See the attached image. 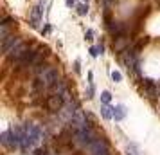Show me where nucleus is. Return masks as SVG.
Wrapping results in <instances>:
<instances>
[{
  "instance_id": "obj_10",
  "label": "nucleus",
  "mask_w": 160,
  "mask_h": 155,
  "mask_svg": "<svg viewBox=\"0 0 160 155\" xmlns=\"http://www.w3.org/2000/svg\"><path fill=\"white\" fill-rule=\"evenodd\" d=\"M124 116H126V108H124L122 105L113 108V117H115V119H122Z\"/></svg>"
},
{
  "instance_id": "obj_14",
  "label": "nucleus",
  "mask_w": 160,
  "mask_h": 155,
  "mask_svg": "<svg viewBox=\"0 0 160 155\" xmlns=\"http://www.w3.org/2000/svg\"><path fill=\"white\" fill-rule=\"evenodd\" d=\"M34 155H45V151H43V150H36Z\"/></svg>"
},
{
  "instance_id": "obj_13",
  "label": "nucleus",
  "mask_w": 160,
  "mask_h": 155,
  "mask_svg": "<svg viewBox=\"0 0 160 155\" xmlns=\"http://www.w3.org/2000/svg\"><path fill=\"white\" fill-rule=\"evenodd\" d=\"M101 99H103L104 103H110V99H111V94H110V92H103V94H101Z\"/></svg>"
},
{
  "instance_id": "obj_8",
  "label": "nucleus",
  "mask_w": 160,
  "mask_h": 155,
  "mask_svg": "<svg viewBox=\"0 0 160 155\" xmlns=\"http://www.w3.org/2000/svg\"><path fill=\"white\" fill-rule=\"evenodd\" d=\"M108 29H110V33H111L113 36H119V34L122 33V27H121V24H117V22H111V24H108Z\"/></svg>"
},
{
  "instance_id": "obj_7",
  "label": "nucleus",
  "mask_w": 160,
  "mask_h": 155,
  "mask_svg": "<svg viewBox=\"0 0 160 155\" xmlns=\"http://www.w3.org/2000/svg\"><path fill=\"white\" fill-rule=\"evenodd\" d=\"M126 45H128V40H126L124 36H119V38H117V41L113 43V51H117V52H124Z\"/></svg>"
},
{
  "instance_id": "obj_3",
  "label": "nucleus",
  "mask_w": 160,
  "mask_h": 155,
  "mask_svg": "<svg viewBox=\"0 0 160 155\" xmlns=\"http://www.w3.org/2000/svg\"><path fill=\"white\" fill-rule=\"evenodd\" d=\"M27 51H29V45H27V43H24V41H20L18 45H16V47L9 52V58H11V60H18V61H20L22 58L25 56V52H27Z\"/></svg>"
},
{
  "instance_id": "obj_5",
  "label": "nucleus",
  "mask_w": 160,
  "mask_h": 155,
  "mask_svg": "<svg viewBox=\"0 0 160 155\" xmlns=\"http://www.w3.org/2000/svg\"><path fill=\"white\" fill-rule=\"evenodd\" d=\"M18 43H20V41H18L16 36H7V38L4 40V43H2V51H4L6 54H9V52L18 45Z\"/></svg>"
},
{
  "instance_id": "obj_1",
  "label": "nucleus",
  "mask_w": 160,
  "mask_h": 155,
  "mask_svg": "<svg viewBox=\"0 0 160 155\" xmlns=\"http://www.w3.org/2000/svg\"><path fill=\"white\" fill-rule=\"evenodd\" d=\"M38 76L43 79L45 87H54L58 81H59V72L52 67H43V69H38Z\"/></svg>"
},
{
  "instance_id": "obj_9",
  "label": "nucleus",
  "mask_w": 160,
  "mask_h": 155,
  "mask_svg": "<svg viewBox=\"0 0 160 155\" xmlns=\"http://www.w3.org/2000/svg\"><path fill=\"white\" fill-rule=\"evenodd\" d=\"M101 114H103L104 119H111V117H113V108H110V106L104 103V105L101 106Z\"/></svg>"
},
{
  "instance_id": "obj_12",
  "label": "nucleus",
  "mask_w": 160,
  "mask_h": 155,
  "mask_svg": "<svg viewBox=\"0 0 160 155\" xmlns=\"http://www.w3.org/2000/svg\"><path fill=\"white\" fill-rule=\"evenodd\" d=\"M111 79H113V81H115V83H119V81L122 79V76H121V72H117V71H113V72H111Z\"/></svg>"
},
{
  "instance_id": "obj_11",
  "label": "nucleus",
  "mask_w": 160,
  "mask_h": 155,
  "mask_svg": "<svg viewBox=\"0 0 160 155\" xmlns=\"http://www.w3.org/2000/svg\"><path fill=\"white\" fill-rule=\"evenodd\" d=\"M86 13H88V6L79 4V6H77V15H81V16H83V15H86Z\"/></svg>"
},
{
  "instance_id": "obj_2",
  "label": "nucleus",
  "mask_w": 160,
  "mask_h": 155,
  "mask_svg": "<svg viewBox=\"0 0 160 155\" xmlns=\"http://www.w3.org/2000/svg\"><path fill=\"white\" fill-rule=\"evenodd\" d=\"M63 103H65V98L61 94H58V92L47 98V108L52 110V112H59V110L63 108Z\"/></svg>"
},
{
  "instance_id": "obj_16",
  "label": "nucleus",
  "mask_w": 160,
  "mask_h": 155,
  "mask_svg": "<svg viewBox=\"0 0 160 155\" xmlns=\"http://www.w3.org/2000/svg\"><path fill=\"white\" fill-rule=\"evenodd\" d=\"M128 155H133V153H128Z\"/></svg>"
},
{
  "instance_id": "obj_15",
  "label": "nucleus",
  "mask_w": 160,
  "mask_h": 155,
  "mask_svg": "<svg viewBox=\"0 0 160 155\" xmlns=\"http://www.w3.org/2000/svg\"><path fill=\"white\" fill-rule=\"evenodd\" d=\"M92 36H94V33H92V31H88V33H86V38H88V40H92Z\"/></svg>"
},
{
  "instance_id": "obj_6",
  "label": "nucleus",
  "mask_w": 160,
  "mask_h": 155,
  "mask_svg": "<svg viewBox=\"0 0 160 155\" xmlns=\"http://www.w3.org/2000/svg\"><path fill=\"white\" fill-rule=\"evenodd\" d=\"M41 7L40 6H36V7H33V11H31V22H33V25L34 27H38V24H40V18H41Z\"/></svg>"
},
{
  "instance_id": "obj_4",
  "label": "nucleus",
  "mask_w": 160,
  "mask_h": 155,
  "mask_svg": "<svg viewBox=\"0 0 160 155\" xmlns=\"http://www.w3.org/2000/svg\"><path fill=\"white\" fill-rule=\"evenodd\" d=\"M90 150H92V153H94V155H108L106 143H103L101 139H96L92 144H90Z\"/></svg>"
},
{
  "instance_id": "obj_17",
  "label": "nucleus",
  "mask_w": 160,
  "mask_h": 155,
  "mask_svg": "<svg viewBox=\"0 0 160 155\" xmlns=\"http://www.w3.org/2000/svg\"><path fill=\"white\" fill-rule=\"evenodd\" d=\"M83 2H86V0H83Z\"/></svg>"
}]
</instances>
